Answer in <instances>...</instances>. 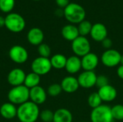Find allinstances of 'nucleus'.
I'll return each mask as SVG.
<instances>
[{"instance_id":"obj_30","label":"nucleus","mask_w":123,"mask_h":122,"mask_svg":"<svg viewBox=\"0 0 123 122\" xmlns=\"http://www.w3.org/2000/svg\"><path fill=\"white\" fill-rule=\"evenodd\" d=\"M54 112L50 109H45L40 113V118L43 122H53Z\"/></svg>"},{"instance_id":"obj_7","label":"nucleus","mask_w":123,"mask_h":122,"mask_svg":"<svg viewBox=\"0 0 123 122\" xmlns=\"http://www.w3.org/2000/svg\"><path fill=\"white\" fill-rule=\"evenodd\" d=\"M51 69L52 65L49 58L39 56L34 59L31 63L32 72L39 75L40 76L48 74Z\"/></svg>"},{"instance_id":"obj_38","label":"nucleus","mask_w":123,"mask_h":122,"mask_svg":"<svg viewBox=\"0 0 123 122\" xmlns=\"http://www.w3.org/2000/svg\"></svg>"},{"instance_id":"obj_6","label":"nucleus","mask_w":123,"mask_h":122,"mask_svg":"<svg viewBox=\"0 0 123 122\" xmlns=\"http://www.w3.org/2000/svg\"><path fill=\"white\" fill-rule=\"evenodd\" d=\"M71 49L74 55L82 58L91 51V45L86 37L79 36L71 42Z\"/></svg>"},{"instance_id":"obj_19","label":"nucleus","mask_w":123,"mask_h":122,"mask_svg":"<svg viewBox=\"0 0 123 122\" xmlns=\"http://www.w3.org/2000/svg\"><path fill=\"white\" fill-rule=\"evenodd\" d=\"M17 108L16 105L6 102L3 104L0 107V115L6 119H12L17 116Z\"/></svg>"},{"instance_id":"obj_10","label":"nucleus","mask_w":123,"mask_h":122,"mask_svg":"<svg viewBox=\"0 0 123 122\" xmlns=\"http://www.w3.org/2000/svg\"><path fill=\"white\" fill-rule=\"evenodd\" d=\"M97 77V76L94 71L84 70L81 73L79 74L77 80L80 87L89 89L96 86Z\"/></svg>"},{"instance_id":"obj_1","label":"nucleus","mask_w":123,"mask_h":122,"mask_svg":"<svg viewBox=\"0 0 123 122\" xmlns=\"http://www.w3.org/2000/svg\"><path fill=\"white\" fill-rule=\"evenodd\" d=\"M38 105L28 101L17 107V117L20 122H35L40 117Z\"/></svg>"},{"instance_id":"obj_13","label":"nucleus","mask_w":123,"mask_h":122,"mask_svg":"<svg viewBox=\"0 0 123 122\" xmlns=\"http://www.w3.org/2000/svg\"><path fill=\"white\" fill-rule=\"evenodd\" d=\"M47 94L48 93L45 90L40 86L30 89V101L38 106L45 102L47 99Z\"/></svg>"},{"instance_id":"obj_15","label":"nucleus","mask_w":123,"mask_h":122,"mask_svg":"<svg viewBox=\"0 0 123 122\" xmlns=\"http://www.w3.org/2000/svg\"><path fill=\"white\" fill-rule=\"evenodd\" d=\"M97 93H99L102 101L105 102H112L115 100L117 96V91L116 88L110 84L99 88Z\"/></svg>"},{"instance_id":"obj_35","label":"nucleus","mask_w":123,"mask_h":122,"mask_svg":"<svg viewBox=\"0 0 123 122\" xmlns=\"http://www.w3.org/2000/svg\"><path fill=\"white\" fill-rule=\"evenodd\" d=\"M5 26V17L0 16V28Z\"/></svg>"},{"instance_id":"obj_21","label":"nucleus","mask_w":123,"mask_h":122,"mask_svg":"<svg viewBox=\"0 0 123 122\" xmlns=\"http://www.w3.org/2000/svg\"><path fill=\"white\" fill-rule=\"evenodd\" d=\"M73 115L71 112L65 108L57 109L54 112V117L53 122H72Z\"/></svg>"},{"instance_id":"obj_32","label":"nucleus","mask_w":123,"mask_h":122,"mask_svg":"<svg viewBox=\"0 0 123 122\" xmlns=\"http://www.w3.org/2000/svg\"><path fill=\"white\" fill-rule=\"evenodd\" d=\"M102 45L104 48H105L106 50H109V49H111L112 46V41L111 39L107 37L102 42Z\"/></svg>"},{"instance_id":"obj_12","label":"nucleus","mask_w":123,"mask_h":122,"mask_svg":"<svg viewBox=\"0 0 123 122\" xmlns=\"http://www.w3.org/2000/svg\"><path fill=\"white\" fill-rule=\"evenodd\" d=\"M81 68L84 70L94 71L95 68L99 65V59L97 55L94 52H89L81 58Z\"/></svg>"},{"instance_id":"obj_2","label":"nucleus","mask_w":123,"mask_h":122,"mask_svg":"<svg viewBox=\"0 0 123 122\" xmlns=\"http://www.w3.org/2000/svg\"><path fill=\"white\" fill-rule=\"evenodd\" d=\"M63 16L71 24H79L84 20L86 12L84 8L79 4L70 3L63 9Z\"/></svg>"},{"instance_id":"obj_4","label":"nucleus","mask_w":123,"mask_h":122,"mask_svg":"<svg viewBox=\"0 0 123 122\" xmlns=\"http://www.w3.org/2000/svg\"><path fill=\"white\" fill-rule=\"evenodd\" d=\"M26 23L22 15L17 13H9L5 17V27L8 30L14 33H18L24 30Z\"/></svg>"},{"instance_id":"obj_9","label":"nucleus","mask_w":123,"mask_h":122,"mask_svg":"<svg viewBox=\"0 0 123 122\" xmlns=\"http://www.w3.org/2000/svg\"><path fill=\"white\" fill-rule=\"evenodd\" d=\"M9 56L14 63L17 64H23L27 60L29 54L23 46L16 45L9 49Z\"/></svg>"},{"instance_id":"obj_26","label":"nucleus","mask_w":123,"mask_h":122,"mask_svg":"<svg viewBox=\"0 0 123 122\" xmlns=\"http://www.w3.org/2000/svg\"><path fill=\"white\" fill-rule=\"evenodd\" d=\"M15 5V0H0V10L4 13H11Z\"/></svg>"},{"instance_id":"obj_31","label":"nucleus","mask_w":123,"mask_h":122,"mask_svg":"<svg viewBox=\"0 0 123 122\" xmlns=\"http://www.w3.org/2000/svg\"><path fill=\"white\" fill-rule=\"evenodd\" d=\"M107 85H109V79L105 75H99L97 77V81H96V86L98 87V88H100L102 87H104Z\"/></svg>"},{"instance_id":"obj_28","label":"nucleus","mask_w":123,"mask_h":122,"mask_svg":"<svg viewBox=\"0 0 123 122\" xmlns=\"http://www.w3.org/2000/svg\"><path fill=\"white\" fill-rule=\"evenodd\" d=\"M62 91H63V90H62L61 84L53 83L48 86V90H47V93L50 96L55 97V96L60 95Z\"/></svg>"},{"instance_id":"obj_5","label":"nucleus","mask_w":123,"mask_h":122,"mask_svg":"<svg viewBox=\"0 0 123 122\" xmlns=\"http://www.w3.org/2000/svg\"><path fill=\"white\" fill-rule=\"evenodd\" d=\"M91 122H113L114 119L112 114L111 107L102 104L93 109L90 114Z\"/></svg>"},{"instance_id":"obj_33","label":"nucleus","mask_w":123,"mask_h":122,"mask_svg":"<svg viewBox=\"0 0 123 122\" xmlns=\"http://www.w3.org/2000/svg\"><path fill=\"white\" fill-rule=\"evenodd\" d=\"M69 1L70 0H55V2L60 8H66L70 4Z\"/></svg>"},{"instance_id":"obj_8","label":"nucleus","mask_w":123,"mask_h":122,"mask_svg":"<svg viewBox=\"0 0 123 122\" xmlns=\"http://www.w3.org/2000/svg\"><path fill=\"white\" fill-rule=\"evenodd\" d=\"M122 55L115 49L106 50L101 56L102 63L107 68H114L120 64Z\"/></svg>"},{"instance_id":"obj_24","label":"nucleus","mask_w":123,"mask_h":122,"mask_svg":"<svg viewBox=\"0 0 123 122\" xmlns=\"http://www.w3.org/2000/svg\"><path fill=\"white\" fill-rule=\"evenodd\" d=\"M77 27H78V30L79 32V35L83 36V37H86L89 34L90 35L92 27V24H91L90 22L84 19V21H82L81 22H80L79 24V26Z\"/></svg>"},{"instance_id":"obj_23","label":"nucleus","mask_w":123,"mask_h":122,"mask_svg":"<svg viewBox=\"0 0 123 122\" xmlns=\"http://www.w3.org/2000/svg\"><path fill=\"white\" fill-rule=\"evenodd\" d=\"M40 82V76L33 72H31L28 74H26L24 85L29 89H31L34 87L39 86Z\"/></svg>"},{"instance_id":"obj_25","label":"nucleus","mask_w":123,"mask_h":122,"mask_svg":"<svg viewBox=\"0 0 123 122\" xmlns=\"http://www.w3.org/2000/svg\"><path fill=\"white\" fill-rule=\"evenodd\" d=\"M87 102H88V104L89 106L93 109H95L98 106H99L100 105H102V101L99 95V93L97 92H94V93H92L89 97H88V99H87Z\"/></svg>"},{"instance_id":"obj_14","label":"nucleus","mask_w":123,"mask_h":122,"mask_svg":"<svg viewBox=\"0 0 123 122\" xmlns=\"http://www.w3.org/2000/svg\"><path fill=\"white\" fill-rule=\"evenodd\" d=\"M90 35L94 41L102 42L107 37V29L104 24L96 23L92 25Z\"/></svg>"},{"instance_id":"obj_27","label":"nucleus","mask_w":123,"mask_h":122,"mask_svg":"<svg viewBox=\"0 0 123 122\" xmlns=\"http://www.w3.org/2000/svg\"><path fill=\"white\" fill-rule=\"evenodd\" d=\"M112 114L114 120L122 121L123 120V104H116L111 108Z\"/></svg>"},{"instance_id":"obj_36","label":"nucleus","mask_w":123,"mask_h":122,"mask_svg":"<svg viewBox=\"0 0 123 122\" xmlns=\"http://www.w3.org/2000/svg\"><path fill=\"white\" fill-rule=\"evenodd\" d=\"M120 65H123V55L121 56V59H120Z\"/></svg>"},{"instance_id":"obj_17","label":"nucleus","mask_w":123,"mask_h":122,"mask_svg":"<svg viewBox=\"0 0 123 122\" xmlns=\"http://www.w3.org/2000/svg\"><path fill=\"white\" fill-rule=\"evenodd\" d=\"M27 38L31 45L38 46L43 42L44 33L41 29L38 27H33L31 28L27 32Z\"/></svg>"},{"instance_id":"obj_3","label":"nucleus","mask_w":123,"mask_h":122,"mask_svg":"<svg viewBox=\"0 0 123 122\" xmlns=\"http://www.w3.org/2000/svg\"><path fill=\"white\" fill-rule=\"evenodd\" d=\"M9 102L14 105H21L30 99V89L25 85L12 87L8 92Z\"/></svg>"},{"instance_id":"obj_20","label":"nucleus","mask_w":123,"mask_h":122,"mask_svg":"<svg viewBox=\"0 0 123 122\" xmlns=\"http://www.w3.org/2000/svg\"><path fill=\"white\" fill-rule=\"evenodd\" d=\"M61 35L65 40L71 42L80 36L78 27L72 24L65 25L61 29Z\"/></svg>"},{"instance_id":"obj_29","label":"nucleus","mask_w":123,"mask_h":122,"mask_svg":"<svg viewBox=\"0 0 123 122\" xmlns=\"http://www.w3.org/2000/svg\"><path fill=\"white\" fill-rule=\"evenodd\" d=\"M37 52L40 55V57L49 58L51 54V49L50 46L45 43H42L37 47Z\"/></svg>"},{"instance_id":"obj_22","label":"nucleus","mask_w":123,"mask_h":122,"mask_svg":"<svg viewBox=\"0 0 123 122\" xmlns=\"http://www.w3.org/2000/svg\"><path fill=\"white\" fill-rule=\"evenodd\" d=\"M50 60L52 68L57 70H61L65 68L67 58L63 54H55L51 57Z\"/></svg>"},{"instance_id":"obj_37","label":"nucleus","mask_w":123,"mask_h":122,"mask_svg":"<svg viewBox=\"0 0 123 122\" xmlns=\"http://www.w3.org/2000/svg\"><path fill=\"white\" fill-rule=\"evenodd\" d=\"M32 1H41V0H32Z\"/></svg>"},{"instance_id":"obj_34","label":"nucleus","mask_w":123,"mask_h":122,"mask_svg":"<svg viewBox=\"0 0 123 122\" xmlns=\"http://www.w3.org/2000/svg\"><path fill=\"white\" fill-rule=\"evenodd\" d=\"M117 74L118 76V77L121 79L123 80V65H120L117 70Z\"/></svg>"},{"instance_id":"obj_18","label":"nucleus","mask_w":123,"mask_h":122,"mask_svg":"<svg viewBox=\"0 0 123 122\" xmlns=\"http://www.w3.org/2000/svg\"><path fill=\"white\" fill-rule=\"evenodd\" d=\"M81 68V58L76 55H72L69 58H67L65 69L68 73L76 74L79 72Z\"/></svg>"},{"instance_id":"obj_11","label":"nucleus","mask_w":123,"mask_h":122,"mask_svg":"<svg viewBox=\"0 0 123 122\" xmlns=\"http://www.w3.org/2000/svg\"><path fill=\"white\" fill-rule=\"evenodd\" d=\"M26 74L25 71L19 68H16L9 71L7 76L8 83L13 87L24 85Z\"/></svg>"},{"instance_id":"obj_16","label":"nucleus","mask_w":123,"mask_h":122,"mask_svg":"<svg viewBox=\"0 0 123 122\" xmlns=\"http://www.w3.org/2000/svg\"><path fill=\"white\" fill-rule=\"evenodd\" d=\"M61 86L62 90L68 93H75L80 87L77 78L71 76L65 77L61 81Z\"/></svg>"}]
</instances>
